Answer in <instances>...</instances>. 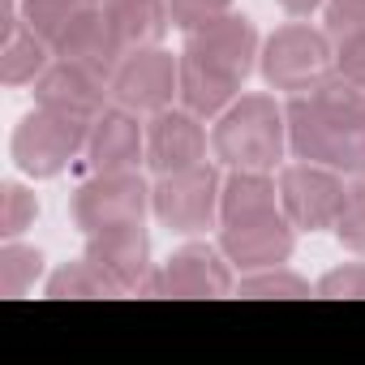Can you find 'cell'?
<instances>
[{
	"label": "cell",
	"mask_w": 365,
	"mask_h": 365,
	"mask_svg": "<svg viewBox=\"0 0 365 365\" xmlns=\"http://www.w3.org/2000/svg\"><path fill=\"white\" fill-rule=\"evenodd\" d=\"M39 215V202L31 190H22L18 180H9V185H0V232H5V241H18Z\"/></svg>",
	"instance_id": "d4e9b609"
},
{
	"label": "cell",
	"mask_w": 365,
	"mask_h": 365,
	"mask_svg": "<svg viewBox=\"0 0 365 365\" xmlns=\"http://www.w3.org/2000/svg\"><path fill=\"white\" fill-rule=\"evenodd\" d=\"M220 190L224 180L211 163H194V168H180L168 172L150 185V211L163 228L172 232H207L220 220Z\"/></svg>",
	"instance_id": "5b68a950"
},
{
	"label": "cell",
	"mask_w": 365,
	"mask_h": 365,
	"mask_svg": "<svg viewBox=\"0 0 365 365\" xmlns=\"http://www.w3.org/2000/svg\"><path fill=\"white\" fill-rule=\"evenodd\" d=\"M86 138H91V120H78V116L35 103V112L22 116L14 129V159L26 176L52 180L86 150Z\"/></svg>",
	"instance_id": "277c9868"
},
{
	"label": "cell",
	"mask_w": 365,
	"mask_h": 365,
	"mask_svg": "<svg viewBox=\"0 0 365 365\" xmlns=\"http://www.w3.org/2000/svg\"><path fill=\"white\" fill-rule=\"evenodd\" d=\"M180 108H190L194 116L211 120V116H224L237 99H241V82L237 78H224L215 69H207L202 61L180 52Z\"/></svg>",
	"instance_id": "e0dca14e"
},
{
	"label": "cell",
	"mask_w": 365,
	"mask_h": 365,
	"mask_svg": "<svg viewBox=\"0 0 365 365\" xmlns=\"http://www.w3.org/2000/svg\"><path fill=\"white\" fill-rule=\"evenodd\" d=\"M99 9V0H22V18L35 35H43L48 43H56L69 22H78L82 14Z\"/></svg>",
	"instance_id": "44dd1931"
},
{
	"label": "cell",
	"mask_w": 365,
	"mask_h": 365,
	"mask_svg": "<svg viewBox=\"0 0 365 365\" xmlns=\"http://www.w3.org/2000/svg\"><path fill=\"white\" fill-rule=\"evenodd\" d=\"M335 73H344L352 86L365 91V35L339 39V48H335Z\"/></svg>",
	"instance_id": "f546056e"
},
{
	"label": "cell",
	"mask_w": 365,
	"mask_h": 365,
	"mask_svg": "<svg viewBox=\"0 0 365 365\" xmlns=\"http://www.w3.org/2000/svg\"><path fill=\"white\" fill-rule=\"evenodd\" d=\"M284 120L297 159L335 168L339 176H365V91L344 73L331 69L314 91L292 95Z\"/></svg>",
	"instance_id": "6da1fadb"
},
{
	"label": "cell",
	"mask_w": 365,
	"mask_h": 365,
	"mask_svg": "<svg viewBox=\"0 0 365 365\" xmlns=\"http://www.w3.org/2000/svg\"><path fill=\"white\" fill-rule=\"evenodd\" d=\"M344 180L335 168L322 163H288L279 172V207L301 232H327L344 207Z\"/></svg>",
	"instance_id": "52a82bcc"
},
{
	"label": "cell",
	"mask_w": 365,
	"mask_h": 365,
	"mask_svg": "<svg viewBox=\"0 0 365 365\" xmlns=\"http://www.w3.org/2000/svg\"><path fill=\"white\" fill-rule=\"evenodd\" d=\"M258 65H262V78L275 91H288V95L314 91L335 69L331 35L314 31L305 22H288V26H279V31L267 35L262 52H258Z\"/></svg>",
	"instance_id": "3957f363"
},
{
	"label": "cell",
	"mask_w": 365,
	"mask_h": 365,
	"mask_svg": "<svg viewBox=\"0 0 365 365\" xmlns=\"http://www.w3.org/2000/svg\"><path fill=\"white\" fill-rule=\"evenodd\" d=\"M322 31L339 43L352 35H365V0H327L322 5Z\"/></svg>",
	"instance_id": "4316f807"
},
{
	"label": "cell",
	"mask_w": 365,
	"mask_h": 365,
	"mask_svg": "<svg viewBox=\"0 0 365 365\" xmlns=\"http://www.w3.org/2000/svg\"><path fill=\"white\" fill-rule=\"evenodd\" d=\"M267 211H279V185L267 172L232 168L228 180H224V190H220V224L267 215Z\"/></svg>",
	"instance_id": "ffe728a7"
},
{
	"label": "cell",
	"mask_w": 365,
	"mask_h": 365,
	"mask_svg": "<svg viewBox=\"0 0 365 365\" xmlns=\"http://www.w3.org/2000/svg\"><path fill=\"white\" fill-rule=\"evenodd\" d=\"M146 163L155 176L207 163V129L190 108H163L146 125Z\"/></svg>",
	"instance_id": "4fadbf2b"
},
{
	"label": "cell",
	"mask_w": 365,
	"mask_h": 365,
	"mask_svg": "<svg viewBox=\"0 0 365 365\" xmlns=\"http://www.w3.org/2000/svg\"><path fill=\"white\" fill-rule=\"evenodd\" d=\"M146 159V125H138V112L129 108H103L91 120L86 138V168L91 172H129Z\"/></svg>",
	"instance_id": "5bb4252c"
},
{
	"label": "cell",
	"mask_w": 365,
	"mask_h": 365,
	"mask_svg": "<svg viewBox=\"0 0 365 365\" xmlns=\"http://www.w3.org/2000/svg\"><path fill=\"white\" fill-rule=\"evenodd\" d=\"M297 245V228L292 220L279 211H267V215H250V220H232L220 228V250L232 267L241 271H267V267H279L288 262Z\"/></svg>",
	"instance_id": "30bf717a"
},
{
	"label": "cell",
	"mask_w": 365,
	"mask_h": 365,
	"mask_svg": "<svg viewBox=\"0 0 365 365\" xmlns=\"http://www.w3.org/2000/svg\"><path fill=\"white\" fill-rule=\"evenodd\" d=\"M284 146H288V120L271 95H241L224 116H215L211 150L228 168L271 172Z\"/></svg>",
	"instance_id": "7a4b0ae2"
},
{
	"label": "cell",
	"mask_w": 365,
	"mask_h": 365,
	"mask_svg": "<svg viewBox=\"0 0 365 365\" xmlns=\"http://www.w3.org/2000/svg\"><path fill=\"white\" fill-rule=\"evenodd\" d=\"M43 271V254L31 250V245H18L9 241L0 250V297H22Z\"/></svg>",
	"instance_id": "603a6c76"
},
{
	"label": "cell",
	"mask_w": 365,
	"mask_h": 365,
	"mask_svg": "<svg viewBox=\"0 0 365 365\" xmlns=\"http://www.w3.org/2000/svg\"><path fill=\"white\" fill-rule=\"evenodd\" d=\"M146 207H150V190L133 168L129 172H95L73 194V224L91 237L103 228L142 224Z\"/></svg>",
	"instance_id": "8992f818"
},
{
	"label": "cell",
	"mask_w": 365,
	"mask_h": 365,
	"mask_svg": "<svg viewBox=\"0 0 365 365\" xmlns=\"http://www.w3.org/2000/svg\"><path fill=\"white\" fill-rule=\"evenodd\" d=\"M318 297H365V262L335 267L318 279Z\"/></svg>",
	"instance_id": "f1b7e54d"
},
{
	"label": "cell",
	"mask_w": 365,
	"mask_h": 365,
	"mask_svg": "<svg viewBox=\"0 0 365 365\" xmlns=\"http://www.w3.org/2000/svg\"><path fill=\"white\" fill-rule=\"evenodd\" d=\"M185 56L202 61L207 69H215L224 78L245 82L254 61H258V31L245 14H224V18L185 35Z\"/></svg>",
	"instance_id": "8fae6325"
},
{
	"label": "cell",
	"mask_w": 365,
	"mask_h": 365,
	"mask_svg": "<svg viewBox=\"0 0 365 365\" xmlns=\"http://www.w3.org/2000/svg\"><path fill=\"white\" fill-rule=\"evenodd\" d=\"M52 52H56V61L82 65V69H91V73H99L108 82H112V73H116V65L125 56V48H120V39H116L112 22L103 14V5L91 9V14H82L78 22H69V31L52 43Z\"/></svg>",
	"instance_id": "2e32d148"
},
{
	"label": "cell",
	"mask_w": 365,
	"mask_h": 365,
	"mask_svg": "<svg viewBox=\"0 0 365 365\" xmlns=\"http://www.w3.org/2000/svg\"><path fill=\"white\" fill-rule=\"evenodd\" d=\"M116 292H142L150 279V237L142 224H120L86 237V254Z\"/></svg>",
	"instance_id": "7c38bea8"
},
{
	"label": "cell",
	"mask_w": 365,
	"mask_h": 365,
	"mask_svg": "<svg viewBox=\"0 0 365 365\" xmlns=\"http://www.w3.org/2000/svg\"><path fill=\"white\" fill-rule=\"evenodd\" d=\"M52 43L43 39V35H35L31 26H26V18L0 39V82L5 86H35L39 78H43V69L52 65Z\"/></svg>",
	"instance_id": "d6986e66"
},
{
	"label": "cell",
	"mask_w": 365,
	"mask_h": 365,
	"mask_svg": "<svg viewBox=\"0 0 365 365\" xmlns=\"http://www.w3.org/2000/svg\"><path fill=\"white\" fill-rule=\"evenodd\" d=\"M112 99L129 112H163L172 108V99L180 95V61H172L163 48H133L120 56L116 73H112Z\"/></svg>",
	"instance_id": "ba28073f"
},
{
	"label": "cell",
	"mask_w": 365,
	"mask_h": 365,
	"mask_svg": "<svg viewBox=\"0 0 365 365\" xmlns=\"http://www.w3.org/2000/svg\"><path fill=\"white\" fill-rule=\"evenodd\" d=\"M327 0H279V9L284 14H292V18H309L314 9H322Z\"/></svg>",
	"instance_id": "4dcf8cb0"
},
{
	"label": "cell",
	"mask_w": 365,
	"mask_h": 365,
	"mask_svg": "<svg viewBox=\"0 0 365 365\" xmlns=\"http://www.w3.org/2000/svg\"><path fill=\"white\" fill-rule=\"evenodd\" d=\"M168 14H172V26H180L190 35V31L215 22V18L232 14V0H168Z\"/></svg>",
	"instance_id": "83f0119b"
},
{
	"label": "cell",
	"mask_w": 365,
	"mask_h": 365,
	"mask_svg": "<svg viewBox=\"0 0 365 365\" xmlns=\"http://www.w3.org/2000/svg\"><path fill=\"white\" fill-rule=\"evenodd\" d=\"M237 288L232 262L224 258L220 245H180L159 271H150L146 288L150 297H228Z\"/></svg>",
	"instance_id": "9c48e42d"
},
{
	"label": "cell",
	"mask_w": 365,
	"mask_h": 365,
	"mask_svg": "<svg viewBox=\"0 0 365 365\" xmlns=\"http://www.w3.org/2000/svg\"><path fill=\"white\" fill-rule=\"evenodd\" d=\"M335 237L344 250L365 254V176H352V185L344 190V207L335 220Z\"/></svg>",
	"instance_id": "cb8c5ba5"
},
{
	"label": "cell",
	"mask_w": 365,
	"mask_h": 365,
	"mask_svg": "<svg viewBox=\"0 0 365 365\" xmlns=\"http://www.w3.org/2000/svg\"><path fill=\"white\" fill-rule=\"evenodd\" d=\"M48 297H120V292L103 279V271L91 258H82V262H65L48 279Z\"/></svg>",
	"instance_id": "7402d4cb"
},
{
	"label": "cell",
	"mask_w": 365,
	"mask_h": 365,
	"mask_svg": "<svg viewBox=\"0 0 365 365\" xmlns=\"http://www.w3.org/2000/svg\"><path fill=\"white\" fill-rule=\"evenodd\" d=\"M112 86L108 78L82 69V65H69V61H52L43 69V78L35 82V103L39 108H52V112H65V116H78V120H95L108 103Z\"/></svg>",
	"instance_id": "9a60e30c"
},
{
	"label": "cell",
	"mask_w": 365,
	"mask_h": 365,
	"mask_svg": "<svg viewBox=\"0 0 365 365\" xmlns=\"http://www.w3.org/2000/svg\"><path fill=\"white\" fill-rule=\"evenodd\" d=\"M103 14L120 39L125 52L133 48H159V39L172 26L168 0H103Z\"/></svg>",
	"instance_id": "ac0fdd59"
},
{
	"label": "cell",
	"mask_w": 365,
	"mask_h": 365,
	"mask_svg": "<svg viewBox=\"0 0 365 365\" xmlns=\"http://www.w3.org/2000/svg\"><path fill=\"white\" fill-rule=\"evenodd\" d=\"M241 297H309V284L292 271H279V267H267V271H254L237 284Z\"/></svg>",
	"instance_id": "484cf974"
}]
</instances>
